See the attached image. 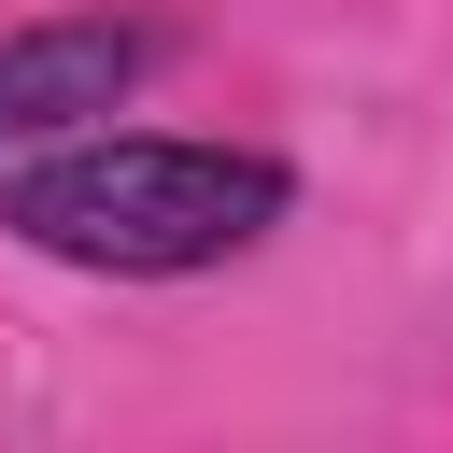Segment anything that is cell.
Wrapping results in <instances>:
<instances>
[{
    "label": "cell",
    "instance_id": "2",
    "mask_svg": "<svg viewBox=\"0 0 453 453\" xmlns=\"http://www.w3.org/2000/svg\"><path fill=\"white\" fill-rule=\"evenodd\" d=\"M170 71V28L156 14H113V0H71V14H0V156H42L99 113H142V85Z\"/></svg>",
    "mask_w": 453,
    "mask_h": 453
},
{
    "label": "cell",
    "instance_id": "1",
    "mask_svg": "<svg viewBox=\"0 0 453 453\" xmlns=\"http://www.w3.org/2000/svg\"><path fill=\"white\" fill-rule=\"evenodd\" d=\"M297 156L283 142H226V127H142L99 113L42 156H0V241L71 269V283H212L255 269L297 226Z\"/></svg>",
    "mask_w": 453,
    "mask_h": 453
}]
</instances>
